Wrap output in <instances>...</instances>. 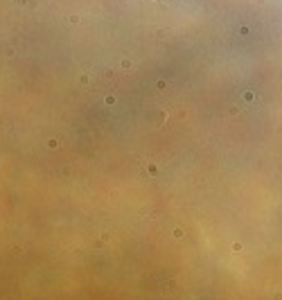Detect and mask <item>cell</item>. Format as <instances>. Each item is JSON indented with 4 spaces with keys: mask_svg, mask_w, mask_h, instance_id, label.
Listing matches in <instances>:
<instances>
[{
    "mask_svg": "<svg viewBox=\"0 0 282 300\" xmlns=\"http://www.w3.org/2000/svg\"><path fill=\"white\" fill-rule=\"evenodd\" d=\"M131 66H133V63L129 61V59H124V61H122V68H131Z\"/></svg>",
    "mask_w": 282,
    "mask_h": 300,
    "instance_id": "obj_1",
    "label": "cell"
}]
</instances>
